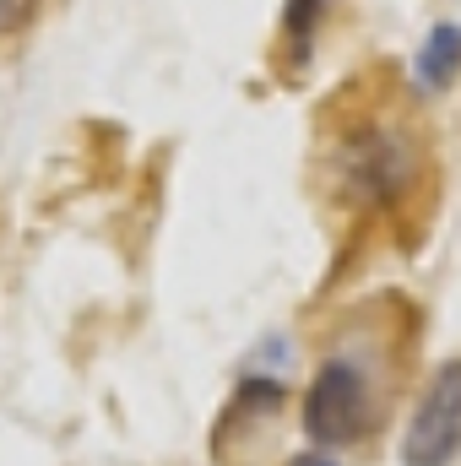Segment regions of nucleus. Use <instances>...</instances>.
Instances as JSON below:
<instances>
[{
	"instance_id": "nucleus-2",
	"label": "nucleus",
	"mask_w": 461,
	"mask_h": 466,
	"mask_svg": "<svg viewBox=\"0 0 461 466\" xmlns=\"http://www.w3.org/2000/svg\"><path fill=\"white\" fill-rule=\"evenodd\" d=\"M396 461L402 466H456L461 461V358H446L429 374V385H424V396H418V407H413V418L402 429Z\"/></svg>"
},
{
	"instance_id": "nucleus-4",
	"label": "nucleus",
	"mask_w": 461,
	"mask_h": 466,
	"mask_svg": "<svg viewBox=\"0 0 461 466\" xmlns=\"http://www.w3.org/2000/svg\"><path fill=\"white\" fill-rule=\"evenodd\" d=\"M456 76H461V27L440 22V27H429V38L418 49V87L424 93H446Z\"/></svg>"
},
{
	"instance_id": "nucleus-6",
	"label": "nucleus",
	"mask_w": 461,
	"mask_h": 466,
	"mask_svg": "<svg viewBox=\"0 0 461 466\" xmlns=\"http://www.w3.org/2000/svg\"><path fill=\"white\" fill-rule=\"evenodd\" d=\"M33 11H38V0H0V38L22 33L33 22Z\"/></svg>"
},
{
	"instance_id": "nucleus-3",
	"label": "nucleus",
	"mask_w": 461,
	"mask_h": 466,
	"mask_svg": "<svg viewBox=\"0 0 461 466\" xmlns=\"http://www.w3.org/2000/svg\"><path fill=\"white\" fill-rule=\"evenodd\" d=\"M413 174V152L391 130H364L343 147V179L364 201H391Z\"/></svg>"
},
{
	"instance_id": "nucleus-7",
	"label": "nucleus",
	"mask_w": 461,
	"mask_h": 466,
	"mask_svg": "<svg viewBox=\"0 0 461 466\" xmlns=\"http://www.w3.org/2000/svg\"><path fill=\"white\" fill-rule=\"evenodd\" d=\"M282 466H337L332 456H321V451H304V456H288Z\"/></svg>"
},
{
	"instance_id": "nucleus-1",
	"label": "nucleus",
	"mask_w": 461,
	"mask_h": 466,
	"mask_svg": "<svg viewBox=\"0 0 461 466\" xmlns=\"http://www.w3.org/2000/svg\"><path fill=\"white\" fill-rule=\"evenodd\" d=\"M380 418H385V396H380V380L364 358L332 352L315 363L304 401H299V423L315 445H326V451L364 445L380 429Z\"/></svg>"
},
{
	"instance_id": "nucleus-5",
	"label": "nucleus",
	"mask_w": 461,
	"mask_h": 466,
	"mask_svg": "<svg viewBox=\"0 0 461 466\" xmlns=\"http://www.w3.org/2000/svg\"><path fill=\"white\" fill-rule=\"evenodd\" d=\"M332 5H337V0H288V11H282V38H288V49H293L299 66L310 60L315 33H321V22H326Z\"/></svg>"
}]
</instances>
